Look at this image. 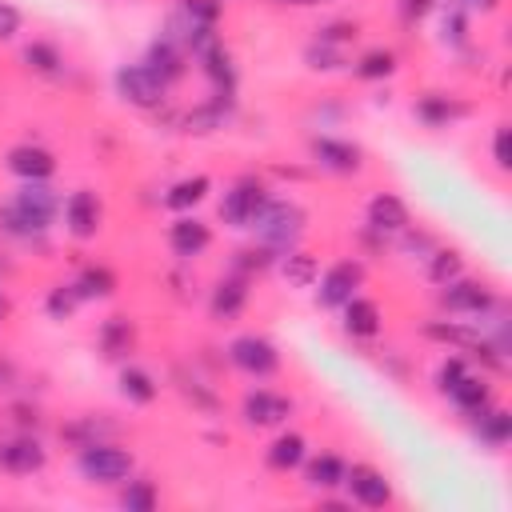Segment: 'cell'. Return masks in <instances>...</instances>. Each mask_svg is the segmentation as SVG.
Returning <instances> with one entry per match:
<instances>
[{
  "instance_id": "cell-42",
  "label": "cell",
  "mask_w": 512,
  "mask_h": 512,
  "mask_svg": "<svg viewBox=\"0 0 512 512\" xmlns=\"http://www.w3.org/2000/svg\"><path fill=\"white\" fill-rule=\"evenodd\" d=\"M396 244H400V248H404L412 260H428V252H432L440 240H436L428 228H412V224H408L404 232H396Z\"/></svg>"
},
{
  "instance_id": "cell-24",
  "label": "cell",
  "mask_w": 512,
  "mask_h": 512,
  "mask_svg": "<svg viewBox=\"0 0 512 512\" xmlns=\"http://www.w3.org/2000/svg\"><path fill=\"white\" fill-rule=\"evenodd\" d=\"M20 64L32 72V76H40V80H60L64 72H68V56H64V48L56 44V40H28L24 48H20Z\"/></svg>"
},
{
  "instance_id": "cell-34",
  "label": "cell",
  "mask_w": 512,
  "mask_h": 512,
  "mask_svg": "<svg viewBox=\"0 0 512 512\" xmlns=\"http://www.w3.org/2000/svg\"><path fill=\"white\" fill-rule=\"evenodd\" d=\"M276 268H280L288 288H312L320 276V260L308 248H288L284 256H276Z\"/></svg>"
},
{
  "instance_id": "cell-44",
  "label": "cell",
  "mask_w": 512,
  "mask_h": 512,
  "mask_svg": "<svg viewBox=\"0 0 512 512\" xmlns=\"http://www.w3.org/2000/svg\"><path fill=\"white\" fill-rule=\"evenodd\" d=\"M180 392H184V400H192V408H204V412L220 408V396L212 392V384H204L196 376H180Z\"/></svg>"
},
{
  "instance_id": "cell-45",
  "label": "cell",
  "mask_w": 512,
  "mask_h": 512,
  "mask_svg": "<svg viewBox=\"0 0 512 512\" xmlns=\"http://www.w3.org/2000/svg\"><path fill=\"white\" fill-rule=\"evenodd\" d=\"M492 164L500 172H512V128H508V120H500L496 132H492Z\"/></svg>"
},
{
  "instance_id": "cell-1",
  "label": "cell",
  "mask_w": 512,
  "mask_h": 512,
  "mask_svg": "<svg viewBox=\"0 0 512 512\" xmlns=\"http://www.w3.org/2000/svg\"><path fill=\"white\" fill-rule=\"evenodd\" d=\"M60 200L64 196L52 188V180H20L12 200L0 204V236L16 244L40 240L60 220Z\"/></svg>"
},
{
  "instance_id": "cell-15",
  "label": "cell",
  "mask_w": 512,
  "mask_h": 512,
  "mask_svg": "<svg viewBox=\"0 0 512 512\" xmlns=\"http://www.w3.org/2000/svg\"><path fill=\"white\" fill-rule=\"evenodd\" d=\"M340 488H348V500L360 504V508H388L396 500L388 476L376 464H348Z\"/></svg>"
},
{
  "instance_id": "cell-28",
  "label": "cell",
  "mask_w": 512,
  "mask_h": 512,
  "mask_svg": "<svg viewBox=\"0 0 512 512\" xmlns=\"http://www.w3.org/2000/svg\"><path fill=\"white\" fill-rule=\"evenodd\" d=\"M396 72H400V52L388 44H376L352 60V80L360 84H380V80H392Z\"/></svg>"
},
{
  "instance_id": "cell-49",
  "label": "cell",
  "mask_w": 512,
  "mask_h": 512,
  "mask_svg": "<svg viewBox=\"0 0 512 512\" xmlns=\"http://www.w3.org/2000/svg\"><path fill=\"white\" fill-rule=\"evenodd\" d=\"M460 4H464L468 12H496L504 0H460Z\"/></svg>"
},
{
  "instance_id": "cell-39",
  "label": "cell",
  "mask_w": 512,
  "mask_h": 512,
  "mask_svg": "<svg viewBox=\"0 0 512 512\" xmlns=\"http://www.w3.org/2000/svg\"><path fill=\"white\" fill-rule=\"evenodd\" d=\"M80 304H84V296H80V288H76L72 280H60V284L48 288V296H44V312H48L52 320H72Z\"/></svg>"
},
{
  "instance_id": "cell-19",
  "label": "cell",
  "mask_w": 512,
  "mask_h": 512,
  "mask_svg": "<svg viewBox=\"0 0 512 512\" xmlns=\"http://www.w3.org/2000/svg\"><path fill=\"white\" fill-rule=\"evenodd\" d=\"M420 336L424 340H432V344H444L448 352H472L476 344H480V324H472V320H460V316H436V320H424L420 324Z\"/></svg>"
},
{
  "instance_id": "cell-25",
  "label": "cell",
  "mask_w": 512,
  "mask_h": 512,
  "mask_svg": "<svg viewBox=\"0 0 512 512\" xmlns=\"http://www.w3.org/2000/svg\"><path fill=\"white\" fill-rule=\"evenodd\" d=\"M468 428H472V436H476L484 448L500 452V448L512 440V412L492 400L488 408H480L476 416H468Z\"/></svg>"
},
{
  "instance_id": "cell-8",
  "label": "cell",
  "mask_w": 512,
  "mask_h": 512,
  "mask_svg": "<svg viewBox=\"0 0 512 512\" xmlns=\"http://www.w3.org/2000/svg\"><path fill=\"white\" fill-rule=\"evenodd\" d=\"M268 196H272V188H268L264 176H256V172L236 176V180L224 188V196H220V220H224L228 228H248V224L256 220V212L264 208Z\"/></svg>"
},
{
  "instance_id": "cell-12",
  "label": "cell",
  "mask_w": 512,
  "mask_h": 512,
  "mask_svg": "<svg viewBox=\"0 0 512 512\" xmlns=\"http://www.w3.org/2000/svg\"><path fill=\"white\" fill-rule=\"evenodd\" d=\"M296 412V400L276 392V388H248L240 400V416L248 428H280Z\"/></svg>"
},
{
  "instance_id": "cell-20",
  "label": "cell",
  "mask_w": 512,
  "mask_h": 512,
  "mask_svg": "<svg viewBox=\"0 0 512 512\" xmlns=\"http://www.w3.org/2000/svg\"><path fill=\"white\" fill-rule=\"evenodd\" d=\"M192 64L200 68V76L208 80L212 92H220V96H236V80H240V72H236L232 52L224 48V36H220L216 44H208L200 56H192Z\"/></svg>"
},
{
  "instance_id": "cell-26",
  "label": "cell",
  "mask_w": 512,
  "mask_h": 512,
  "mask_svg": "<svg viewBox=\"0 0 512 512\" xmlns=\"http://www.w3.org/2000/svg\"><path fill=\"white\" fill-rule=\"evenodd\" d=\"M304 456H308V440H304V432L284 428V432H276L272 444L264 448V468L288 476V472H296V468L304 464Z\"/></svg>"
},
{
  "instance_id": "cell-41",
  "label": "cell",
  "mask_w": 512,
  "mask_h": 512,
  "mask_svg": "<svg viewBox=\"0 0 512 512\" xmlns=\"http://www.w3.org/2000/svg\"><path fill=\"white\" fill-rule=\"evenodd\" d=\"M304 64H308L312 72H336V68L344 64V48H332V44H324V40H312V44L304 48Z\"/></svg>"
},
{
  "instance_id": "cell-32",
  "label": "cell",
  "mask_w": 512,
  "mask_h": 512,
  "mask_svg": "<svg viewBox=\"0 0 512 512\" xmlns=\"http://www.w3.org/2000/svg\"><path fill=\"white\" fill-rule=\"evenodd\" d=\"M120 396L128 400V404H136V408H148L156 396H160V384H156V376L148 372V368H140V364H120Z\"/></svg>"
},
{
  "instance_id": "cell-10",
  "label": "cell",
  "mask_w": 512,
  "mask_h": 512,
  "mask_svg": "<svg viewBox=\"0 0 512 512\" xmlns=\"http://www.w3.org/2000/svg\"><path fill=\"white\" fill-rule=\"evenodd\" d=\"M60 220L72 240H96L104 228V200L92 188H76L60 200Z\"/></svg>"
},
{
  "instance_id": "cell-48",
  "label": "cell",
  "mask_w": 512,
  "mask_h": 512,
  "mask_svg": "<svg viewBox=\"0 0 512 512\" xmlns=\"http://www.w3.org/2000/svg\"><path fill=\"white\" fill-rule=\"evenodd\" d=\"M440 8V0H400V20L404 24H420L424 16H432Z\"/></svg>"
},
{
  "instance_id": "cell-33",
  "label": "cell",
  "mask_w": 512,
  "mask_h": 512,
  "mask_svg": "<svg viewBox=\"0 0 512 512\" xmlns=\"http://www.w3.org/2000/svg\"><path fill=\"white\" fill-rule=\"evenodd\" d=\"M440 40L448 48H468L472 44V12L460 0H440Z\"/></svg>"
},
{
  "instance_id": "cell-14",
  "label": "cell",
  "mask_w": 512,
  "mask_h": 512,
  "mask_svg": "<svg viewBox=\"0 0 512 512\" xmlns=\"http://www.w3.org/2000/svg\"><path fill=\"white\" fill-rule=\"evenodd\" d=\"M48 468V448L36 432H16L0 440V472L8 476H36Z\"/></svg>"
},
{
  "instance_id": "cell-40",
  "label": "cell",
  "mask_w": 512,
  "mask_h": 512,
  "mask_svg": "<svg viewBox=\"0 0 512 512\" xmlns=\"http://www.w3.org/2000/svg\"><path fill=\"white\" fill-rule=\"evenodd\" d=\"M468 372H472V360H468V356H460V352H456V356H444L440 368H436V392L448 396Z\"/></svg>"
},
{
  "instance_id": "cell-27",
  "label": "cell",
  "mask_w": 512,
  "mask_h": 512,
  "mask_svg": "<svg viewBox=\"0 0 512 512\" xmlns=\"http://www.w3.org/2000/svg\"><path fill=\"white\" fill-rule=\"evenodd\" d=\"M444 400H448V404L468 420V416H476L480 408H488V404L496 400V392H492L488 372H476V368H472V372H468V376H464V380H460Z\"/></svg>"
},
{
  "instance_id": "cell-46",
  "label": "cell",
  "mask_w": 512,
  "mask_h": 512,
  "mask_svg": "<svg viewBox=\"0 0 512 512\" xmlns=\"http://www.w3.org/2000/svg\"><path fill=\"white\" fill-rule=\"evenodd\" d=\"M8 420H12L20 432H40V424H44V416H40V408H36L32 400H16V404H8Z\"/></svg>"
},
{
  "instance_id": "cell-6",
  "label": "cell",
  "mask_w": 512,
  "mask_h": 512,
  "mask_svg": "<svg viewBox=\"0 0 512 512\" xmlns=\"http://www.w3.org/2000/svg\"><path fill=\"white\" fill-rule=\"evenodd\" d=\"M440 308L448 312V316H460V320H484L496 304H500V292L488 284V280H476V276H456V280H448L444 288H440Z\"/></svg>"
},
{
  "instance_id": "cell-47",
  "label": "cell",
  "mask_w": 512,
  "mask_h": 512,
  "mask_svg": "<svg viewBox=\"0 0 512 512\" xmlns=\"http://www.w3.org/2000/svg\"><path fill=\"white\" fill-rule=\"evenodd\" d=\"M24 28V12L12 0H0V40H12Z\"/></svg>"
},
{
  "instance_id": "cell-4",
  "label": "cell",
  "mask_w": 512,
  "mask_h": 512,
  "mask_svg": "<svg viewBox=\"0 0 512 512\" xmlns=\"http://www.w3.org/2000/svg\"><path fill=\"white\" fill-rule=\"evenodd\" d=\"M364 280H368L364 260L360 256H344V260L320 268V276L312 284V304L320 312H340V304H348L364 288Z\"/></svg>"
},
{
  "instance_id": "cell-3",
  "label": "cell",
  "mask_w": 512,
  "mask_h": 512,
  "mask_svg": "<svg viewBox=\"0 0 512 512\" xmlns=\"http://www.w3.org/2000/svg\"><path fill=\"white\" fill-rule=\"evenodd\" d=\"M76 472L88 484L112 488V484H124L136 472V456L116 440H92V444L76 448Z\"/></svg>"
},
{
  "instance_id": "cell-17",
  "label": "cell",
  "mask_w": 512,
  "mask_h": 512,
  "mask_svg": "<svg viewBox=\"0 0 512 512\" xmlns=\"http://www.w3.org/2000/svg\"><path fill=\"white\" fill-rule=\"evenodd\" d=\"M144 64H148V72H152L156 80H164L168 88H176V84L188 76V68H192V60H188L184 44H176V40H172V36H164V32L148 44Z\"/></svg>"
},
{
  "instance_id": "cell-36",
  "label": "cell",
  "mask_w": 512,
  "mask_h": 512,
  "mask_svg": "<svg viewBox=\"0 0 512 512\" xmlns=\"http://www.w3.org/2000/svg\"><path fill=\"white\" fill-rule=\"evenodd\" d=\"M268 268H276V252H272L268 244H260V240H252V244H244V248H236V252L228 256V272H236V276H244V280H256V276H264Z\"/></svg>"
},
{
  "instance_id": "cell-9",
  "label": "cell",
  "mask_w": 512,
  "mask_h": 512,
  "mask_svg": "<svg viewBox=\"0 0 512 512\" xmlns=\"http://www.w3.org/2000/svg\"><path fill=\"white\" fill-rule=\"evenodd\" d=\"M308 160H312V168H320L328 176H360L364 172V148L356 140L328 136V132L308 136Z\"/></svg>"
},
{
  "instance_id": "cell-16",
  "label": "cell",
  "mask_w": 512,
  "mask_h": 512,
  "mask_svg": "<svg viewBox=\"0 0 512 512\" xmlns=\"http://www.w3.org/2000/svg\"><path fill=\"white\" fill-rule=\"evenodd\" d=\"M168 248H172V256L180 264H192V260H200L212 248V228L204 220H196L192 212H180L168 224Z\"/></svg>"
},
{
  "instance_id": "cell-18",
  "label": "cell",
  "mask_w": 512,
  "mask_h": 512,
  "mask_svg": "<svg viewBox=\"0 0 512 512\" xmlns=\"http://www.w3.org/2000/svg\"><path fill=\"white\" fill-rule=\"evenodd\" d=\"M340 328L348 340H376L384 332V308L372 296L356 292L348 304H340Z\"/></svg>"
},
{
  "instance_id": "cell-2",
  "label": "cell",
  "mask_w": 512,
  "mask_h": 512,
  "mask_svg": "<svg viewBox=\"0 0 512 512\" xmlns=\"http://www.w3.org/2000/svg\"><path fill=\"white\" fill-rule=\"evenodd\" d=\"M248 232H252V240H260L276 256H284L288 248H300V240L308 232V212L292 196H268L264 208L256 212V220L248 224Z\"/></svg>"
},
{
  "instance_id": "cell-23",
  "label": "cell",
  "mask_w": 512,
  "mask_h": 512,
  "mask_svg": "<svg viewBox=\"0 0 512 512\" xmlns=\"http://www.w3.org/2000/svg\"><path fill=\"white\" fill-rule=\"evenodd\" d=\"M96 352L108 364H124L136 352V324H132V316L116 312V316L100 320V328H96Z\"/></svg>"
},
{
  "instance_id": "cell-22",
  "label": "cell",
  "mask_w": 512,
  "mask_h": 512,
  "mask_svg": "<svg viewBox=\"0 0 512 512\" xmlns=\"http://www.w3.org/2000/svg\"><path fill=\"white\" fill-rule=\"evenodd\" d=\"M408 224H412V212H408V204L396 192H376L368 200V208H364V228H372L384 240L396 236V232H404Z\"/></svg>"
},
{
  "instance_id": "cell-43",
  "label": "cell",
  "mask_w": 512,
  "mask_h": 512,
  "mask_svg": "<svg viewBox=\"0 0 512 512\" xmlns=\"http://www.w3.org/2000/svg\"><path fill=\"white\" fill-rule=\"evenodd\" d=\"M356 36H360L356 20H328V24L316 28V40H324L332 48H348V44H356Z\"/></svg>"
},
{
  "instance_id": "cell-35",
  "label": "cell",
  "mask_w": 512,
  "mask_h": 512,
  "mask_svg": "<svg viewBox=\"0 0 512 512\" xmlns=\"http://www.w3.org/2000/svg\"><path fill=\"white\" fill-rule=\"evenodd\" d=\"M72 284L80 288L84 300H112V296L120 292V276H116L108 264H84V268L72 276Z\"/></svg>"
},
{
  "instance_id": "cell-50",
  "label": "cell",
  "mask_w": 512,
  "mask_h": 512,
  "mask_svg": "<svg viewBox=\"0 0 512 512\" xmlns=\"http://www.w3.org/2000/svg\"><path fill=\"white\" fill-rule=\"evenodd\" d=\"M272 4H280V8H316L324 0H272Z\"/></svg>"
},
{
  "instance_id": "cell-21",
  "label": "cell",
  "mask_w": 512,
  "mask_h": 512,
  "mask_svg": "<svg viewBox=\"0 0 512 512\" xmlns=\"http://www.w3.org/2000/svg\"><path fill=\"white\" fill-rule=\"evenodd\" d=\"M4 168L16 176V180H52L56 176V152L44 148V144H12L8 156H4Z\"/></svg>"
},
{
  "instance_id": "cell-7",
  "label": "cell",
  "mask_w": 512,
  "mask_h": 512,
  "mask_svg": "<svg viewBox=\"0 0 512 512\" xmlns=\"http://www.w3.org/2000/svg\"><path fill=\"white\" fill-rule=\"evenodd\" d=\"M224 356H228V364L236 372H244L252 380H272L280 372V364H284L276 340H268L264 332H240V336H232L228 348H224Z\"/></svg>"
},
{
  "instance_id": "cell-51",
  "label": "cell",
  "mask_w": 512,
  "mask_h": 512,
  "mask_svg": "<svg viewBox=\"0 0 512 512\" xmlns=\"http://www.w3.org/2000/svg\"><path fill=\"white\" fill-rule=\"evenodd\" d=\"M4 316H8V296L0 292V324H4Z\"/></svg>"
},
{
  "instance_id": "cell-30",
  "label": "cell",
  "mask_w": 512,
  "mask_h": 512,
  "mask_svg": "<svg viewBox=\"0 0 512 512\" xmlns=\"http://www.w3.org/2000/svg\"><path fill=\"white\" fill-rule=\"evenodd\" d=\"M112 432H116V424L108 420V412H88V416H76V420L60 424V440L68 448H84L92 440H112Z\"/></svg>"
},
{
  "instance_id": "cell-31",
  "label": "cell",
  "mask_w": 512,
  "mask_h": 512,
  "mask_svg": "<svg viewBox=\"0 0 512 512\" xmlns=\"http://www.w3.org/2000/svg\"><path fill=\"white\" fill-rule=\"evenodd\" d=\"M208 192H212V176L196 172V176H184V180L168 184V188H164V196H160V204H164L168 212H192Z\"/></svg>"
},
{
  "instance_id": "cell-11",
  "label": "cell",
  "mask_w": 512,
  "mask_h": 512,
  "mask_svg": "<svg viewBox=\"0 0 512 512\" xmlns=\"http://www.w3.org/2000/svg\"><path fill=\"white\" fill-rule=\"evenodd\" d=\"M412 116H416V124H424L428 132H440V128H452V124L468 120V116H472V104L460 100V96H452V92L428 88V92H420V96L412 100Z\"/></svg>"
},
{
  "instance_id": "cell-29",
  "label": "cell",
  "mask_w": 512,
  "mask_h": 512,
  "mask_svg": "<svg viewBox=\"0 0 512 512\" xmlns=\"http://www.w3.org/2000/svg\"><path fill=\"white\" fill-rule=\"evenodd\" d=\"M304 484L312 488V492H332V488H340L344 484V468H348V460L344 456H336V452H320V456H304Z\"/></svg>"
},
{
  "instance_id": "cell-5",
  "label": "cell",
  "mask_w": 512,
  "mask_h": 512,
  "mask_svg": "<svg viewBox=\"0 0 512 512\" xmlns=\"http://www.w3.org/2000/svg\"><path fill=\"white\" fill-rule=\"evenodd\" d=\"M112 88H116V96H120L128 108H136V112H160V108H168V92H172L164 80H156V76L148 72L144 60L120 64V68L112 72Z\"/></svg>"
},
{
  "instance_id": "cell-37",
  "label": "cell",
  "mask_w": 512,
  "mask_h": 512,
  "mask_svg": "<svg viewBox=\"0 0 512 512\" xmlns=\"http://www.w3.org/2000/svg\"><path fill=\"white\" fill-rule=\"evenodd\" d=\"M424 264H428V280H432L436 288H444L448 280L464 276V252H460V248H448V244H436Z\"/></svg>"
},
{
  "instance_id": "cell-38",
  "label": "cell",
  "mask_w": 512,
  "mask_h": 512,
  "mask_svg": "<svg viewBox=\"0 0 512 512\" xmlns=\"http://www.w3.org/2000/svg\"><path fill=\"white\" fill-rule=\"evenodd\" d=\"M160 504V488H156V480H148V476H128L124 480V488H120V508H128V512H152Z\"/></svg>"
},
{
  "instance_id": "cell-13",
  "label": "cell",
  "mask_w": 512,
  "mask_h": 512,
  "mask_svg": "<svg viewBox=\"0 0 512 512\" xmlns=\"http://www.w3.org/2000/svg\"><path fill=\"white\" fill-rule=\"evenodd\" d=\"M252 304V280L236 276V272H224L212 292H208V316L212 324H236Z\"/></svg>"
}]
</instances>
